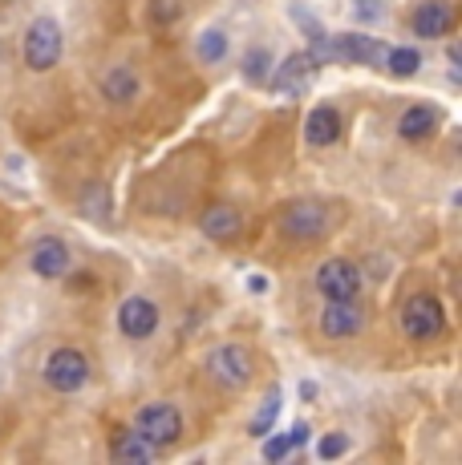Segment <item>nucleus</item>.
Returning a JSON list of instances; mask_svg holds the SVG:
<instances>
[{
  "label": "nucleus",
  "instance_id": "2eb2a0df",
  "mask_svg": "<svg viewBox=\"0 0 462 465\" xmlns=\"http://www.w3.org/2000/svg\"><path fill=\"white\" fill-rule=\"evenodd\" d=\"M450 25H455V13H450V5H442V0H430V5H422L414 13L417 37H447Z\"/></svg>",
  "mask_w": 462,
  "mask_h": 465
},
{
  "label": "nucleus",
  "instance_id": "f8f14e48",
  "mask_svg": "<svg viewBox=\"0 0 462 465\" xmlns=\"http://www.w3.org/2000/svg\"><path fill=\"white\" fill-rule=\"evenodd\" d=\"M33 272L41 280H61L69 272V247L61 239H41L37 252H33Z\"/></svg>",
  "mask_w": 462,
  "mask_h": 465
},
{
  "label": "nucleus",
  "instance_id": "1a4fd4ad",
  "mask_svg": "<svg viewBox=\"0 0 462 465\" xmlns=\"http://www.w3.org/2000/svg\"><path fill=\"white\" fill-rule=\"evenodd\" d=\"M118 328H122V336H130V340H146L158 328V308L142 296H130L118 308Z\"/></svg>",
  "mask_w": 462,
  "mask_h": 465
},
{
  "label": "nucleus",
  "instance_id": "9d476101",
  "mask_svg": "<svg viewBox=\"0 0 462 465\" xmlns=\"http://www.w3.org/2000/svg\"><path fill=\"white\" fill-rule=\"evenodd\" d=\"M336 61H353V65H381L386 61V45L377 37H361V33H341L333 37Z\"/></svg>",
  "mask_w": 462,
  "mask_h": 465
},
{
  "label": "nucleus",
  "instance_id": "dca6fc26",
  "mask_svg": "<svg viewBox=\"0 0 462 465\" xmlns=\"http://www.w3.org/2000/svg\"><path fill=\"white\" fill-rule=\"evenodd\" d=\"M313 69H316V61L308 57V49L305 53H292V57L280 65V74H276V82H272V85H276L280 94H300V89L308 85V77H313Z\"/></svg>",
  "mask_w": 462,
  "mask_h": 465
},
{
  "label": "nucleus",
  "instance_id": "393cba45",
  "mask_svg": "<svg viewBox=\"0 0 462 465\" xmlns=\"http://www.w3.org/2000/svg\"><path fill=\"white\" fill-rule=\"evenodd\" d=\"M305 441H308V425H292L288 429V445H292V450H300Z\"/></svg>",
  "mask_w": 462,
  "mask_h": 465
},
{
  "label": "nucleus",
  "instance_id": "7ed1b4c3",
  "mask_svg": "<svg viewBox=\"0 0 462 465\" xmlns=\"http://www.w3.org/2000/svg\"><path fill=\"white\" fill-rule=\"evenodd\" d=\"M402 328L410 340H434L447 328V312L434 296H410L402 308Z\"/></svg>",
  "mask_w": 462,
  "mask_h": 465
},
{
  "label": "nucleus",
  "instance_id": "5701e85b",
  "mask_svg": "<svg viewBox=\"0 0 462 465\" xmlns=\"http://www.w3.org/2000/svg\"><path fill=\"white\" fill-rule=\"evenodd\" d=\"M260 441H264V437H260ZM288 450H292V445H288V433H284V437H268V441H264V458H268V461L288 458Z\"/></svg>",
  "mask_w": 462,
  "mask_h": 465
},
{
  "label": "nucleus",
  "instance_id": "6ab92c4d",
  "mask_svg": "<svg viewBox=\"0 0 462 465\" xmlns=\"http://www.w3.org/2000/svg\"><path fill=\"white\" fill-rule=\"evenodd\" d=\"M268 74H272V53L264 49V45H256V49H247L244 53V77L247 82H268Z\"/></svg>",
  "mask_w": 462,
  "mask_h": 465
},
{
  "label": "nucleus",
  "instance_id": "a211bd4d",
  "mask_svg": "<svg viewBox=\"0 0 462 465\" xmlns=\"http://www.w3.org/2000/svg\"><path fill=\"white\" fill-rule=\"evenodd\" d=\"M102 94H105V102L126 105L130 97L138 94V77L130 74V69H110V74L102 77Z\"/></svg>",
  "mask_w": 462,
  "mask_h": 465
},
{
  "label": "nucleus",
  "instance_id": "aec40b11",
  "mask_svg": "<svg viewBox=\"0 0 462 465\" xmlns=\"http://www.w3.org/2000/svg\"><path fill=\"white\" fill-rule=\"evenodd\" d=\"M381 65H389V74H394V77H414L417 65H422V57H417L414 49H389Z\"/></svg>",
  "mask_w": 462,
  "mask_h": 465
},
{
  "label": "nucleus",
  "instance_id": "6e6552de",
  "mask_svg": "<svg viewBox=\"0 0 462 465\" xmlns=\"http://www.w3.org/2000/svg\"><path fill=\"white\" fill-rule=\"evenodd\" d=\"M207 369H211V377L224 384V389H244V384L252 381V356H247L244 348H236V344H224V348L211 352Z\"/></svg>",
  "mask_w": 462,
  "mask_h": 465
},
{
  "label": "nucleus",
  "instance_id": "b1692460",
  "mask_svg": "<svg viewBox=\"0 0 462 465\" xmlns=\"http://www.w3.org/2000/svg\"><path fill=\"white\" fill-rule=\"evenodd\" d=\"M345 450H349V441H345L341 433H333L321 441V458H336V453H345Z\"/></svg>",
  "mask_w": 462,
  "mask_h": 465
},
{
  "label": "nucleus",
  "instance_id": "0eeeda50",
  "mask_svg": "<svg viewBox=\"0 0 462 465\" xmlns=\"http://www.w3.org/2000/svg\"><path fill=\"white\" fill-rule=\"evenodd\" d=\"M366 328V308L353 300H328V308L321 312V332L328 340H349Z\"/></svg>",
  "mask_w": 462,
  "mask_h": 465
},
{
  "label": "nucleus",
  "instance_id": "f03ea898",
  "mask_svg": "<svg viewBox=\"0 0 462 465\" xmlns=\"http://www.w3.org/2000/svg\"><path fill=\"white\" fill-rule=\"evenodd\" d=\"M135 433L142 437V441L155 445V450H166V445L179 441L183 417H179V409H175V405H146V409L138 413Z\"/></svg>",
  "mask_w": 462,
  "mask_h": 465
},
{
  "label": "nucleus",
  "instance_id": "412c9836",
  "mask_svg": "<svg viewBox=\"0 0 462 465\" xmlns=\"http://www.w3.org/2000/svg\"><path fill=\"white\" fill-rule=\"evenodd\" d=\"M276 417H280V392H268V401L260 405V413H256V421H252L247 433H252V437H268L272 425H276Z\"/></svg>",
  "mask_w": 462,
  "mask_h": 465
},
{
  "label": "nucleus",
  "instance_id": "423d86ee",
  "mask_svg": "<svg viewBox=\"0 0 462 465\" xmlns=\"http://www.w3.org/2000/svg\"><path fill=\"white\" fill-rule=\"evenodd\" d=\"M328 227V211L321 203H292L288 211H284L280 219V231L288 239H305V243H313V239H321Z\"/></svg>",
  "mask_w": 462,
  "mask_h": 465
},
{
  "label": "nucleus",
  "instance_id": "ddd939ff",
  "mask_svg": "<svg viewBox=\"0 0 462 465\" xmlns=\"http://www.w3.org/2000/svg\"><path fill=\"white\" fill-rule=\"evenodd\" d=\"M341 138V114L333 105H316L305 122V142L308 146H333Z\"/></svg>",
  "mask_w": 462,
  "mask_h": 465
},
{
  "label": "nucleus",
  "instance_id": "4be33fe9",
  "mask_svg": "<svg viewBox=\"0 0 462 465\" xmlns=\"http://www.w3.org/2000/svg\"><path fill=\"white\" fill-rule=\"evenodd\" d=\"M227 57V37L219 29H211V33H203L199 37V61L203 65H216V61H224Z\"/></svg>",
  "mask_w": 462,
  "mask_h": 465
},
{
  "label": "nucleus",
  "instance_id": "f3484780",
  "mask_svg": "<svg viewBox=\"0 0 462 465\" xmlns=\"http://www.w3.org/2000/svg\"><path fill=\"white\" fill-rule=\"evenodd\" d=\"M434 126H438V110H434V105H410V110L402 114V122H397V134H402L406 142H422V138H430Z\"/></svg>",
  "mask_w": 462,
  "mask_h": 465
},
{
  "label": "nucleus",
  "instance_id": "f257e3e1",
  "mask_svg": "<svg viewBox=\"0 0 462 465\" xmlns=\"http://www.w3.org/2000/svg\"><path fill=\"white\" fill-rule=\"evenodd\" d=\"M61 45H65V37H61L57 21L53 16H37L29 25V33H25V65L33 74H45V69H53L61 61Z\"/></svg>",
  "mask_w": 462,
  "mask_h": 465
},
{
  "label": "nucleus",
  "instance_id": "39448f33",
  "mask_svg": "<svg viewBox=\"0 0 462 465\" xmlns=\"http://www.w3.org/2000/svg\"><path fill=\"white\" fill-rule=\"evenodd\" d=\"M316 292H321L325 300H353L361 292L357 263H349V259H328V263H321V272H316Z\"/></svg>",
  "mask_w": 462,
  "mask_h": 465
},
{
  "label": "nucleus",
  "instance_id": "20e7f679",
  "mask_svg": "<svg viewBox=\"0 0 462 465\" xmlns=\"http://www.w3.org/2000/svg\"><path fill=\"white\" fill-rule=\"evenodd\" d=\"M45 381H49V389H57V392H77L90 381V361H85L77 348H57L45 361Z\"/></svg>",
  "mask_w": 462,
  "mask_h": 465
},
{
  "label": "nucleus",
  "instance_id": "4468645a",
  "mask_svg": "<svg viewBox=\"0 0 462 465\" xmlns=\"http://www.w3.org/2000/svg\"><path fill=\"white\" fill-rule=\"evenodd\" d=\"M110 458L118 465H146L150 458H155V445L142 441L135 429H118L114 441H110Z\"/></svg>",
  "mask_w": 462,
  "mask_h": 465
},
{
  "label": "nucleus",
  "instance_id": "9b49d317",
  "mask_svg": "<svg viewBox=\"0 0 462 465\" xmlns=\"http://www.w3.org/2000/svg\"><path fill=\"white\" fill-rule=\"evenodd\" d=\"M203 235L216 239V243H227V239L239 235V227H244V219H239L236 207H227V203H216V207L203 211Z\"/></svg>",
  "mask_w": 462,
  "mask_h": 465
}]
</instances>
